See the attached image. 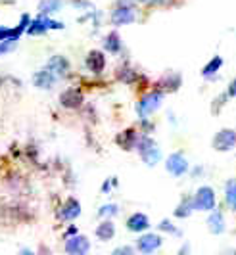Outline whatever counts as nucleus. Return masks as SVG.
I'll list each match as a JSON object with an SVG mask.
<instances>
[{
    "instance_id": "1",
    "label": "nucleus",
    "mask_w": 236,
    "mask_h": 255,
    "mask_svg": "<svg viewBox=\"0 0 236 255\" xmlns=\"http://www.w3.org/2000/svg\"><path fill=\"white\" fill-rule=\"evenodd\" d=\"M134 150L140 153L142 161L150 167H154L157 161L161 159V152H159L157 144L154 142V138H152V136H148V134H138V140H136Z\"/></svg>"
},
{
    "instance_id": "2",
    "label": "nucleus",
    "mask_w": 236,
    "mask_h": 255,
    "mask_svg": "<svg viewBox=\"0 0 236 255\" xmlns=\"http://www.w3.org/2000/svg\"><path fill=\"white\" fill-rule=\"evenodd\" d=\"M190 200H192V207L196 211H211V209H215V204H217L215 190L211 186H200Z\"/></svg>"
},
{
    "instance_id": "3",
    "label": "nucleus",
    "mask_w": 236,
    "mask_h": 255,
    "mask_svg": "<svg viewBox=\"0 0 236 255\" xmlns=\"http://www.w3.org/2000/svg\"><path fill=\"white\" fill-rule=\"evenodd\" d=\"M161 102H163V92L152 90V92H148L146 96H142V100L138 102V106H136V114L144 119V117L152 115L154 112H157V108L161 106Z\"/></svg>"
},
{
    "instance_id": "4",
    "label": "nucleus",
    "mask_w": 236,
    "mask_h": 255,
    "mask_svg": "<svg viewBox=\"0 0 236 255\" xmlns=\"http://www.w3.org/2000/svg\"><path fill=\"white\" fill-rule=\"evenodd\" d=\"M213 150L217 152H229L236 146V130L235 128H221L215 132L213 140H211Z\"/></svg>"
},
{
    "instance_id": "5",
    "label": "nucleus",
    "mask_w": 236,
    "mask_h": 255,
    "mask_svg": "<svg viewBox=\"0 0 236 255\" xmlns=\"http://www.w3.org/2000/svg\"><path fill=\"white\" fill-rule=\"evenodd\" d=\"M165 169L173 177H183L188 171V159L183 152H173L165 161Z\"/></svg>"
},
{
    "instance_id": "6",
    "label": "nucleus",
    "mask_w": 236,
    "mask_h": 255,
    "mask_svg": "<svg viewBox=\"0 0 236 255\" xmlns=\"http://www.w3.org/2000/svg\"><path fill=\"white\" fill-rule=\"evenodd\" d=\"M48 29H64V23L54 21V19H50L48 15H42V13H40L35 21L29 23L27 33H29V35H42V33H46Z\"/></svg>"
},
{
    "instance_id": "7",
    "label": "nucleus",
    "mask_w": 236,
    "mask_h": 255,
    "mask_svg": "<svg viewBox=\"0 0 236 255\" xmlns=\"http://www.w3.org/2000/svg\"><path fill=\"white\" fill-rule=\"evenodd\" d=\"M161 236L159 234H154V232H148V234H142L138 240H136V250L144 255H152L154 252H157L161 248Z\"/></svg>"
},
{
    "instance_id": "8",
    "label": "nucleus",
    "mask_w": 236,
    "mask_h": 255,
    "mask_svg": "<svg viewBox=\"0 0 236 255\" xmlns=\"http://www.w3.org/2000/svg\"><path fill=\"white\" fill-rule=\"evenodd\" d=\"M91 252V242L87 236L75 234L71 238H67L66 242V254L67 255H89Z\"/></svg>"
},
{
    "instance_id": "9",
    "label": "nucleus",
    "mask_w": 236,
    "mask_h": 255,
    "mask_svg": "<svg viewBox=\"0 0 236 255\" xmlns=\"http://www.w3.org/2000/svg\"><path fill=\"white\" fill-rule=\"evenodd\" d=\"M134 17H136V13H134V10H132L131 6L121 4L112 13V23L114 25H129V23L134 21Z\"/></svg>"
},
{
    "instance_id": "10",
    "label": "nucleus",
    "mask_w": 236,
    "mask_h": 255,
    "mask_svg": "<svg viewBox=\"0 0 236 255\" xmlns=\"http://www.w3.org/2000/svg\"><path fill=\"white\" fill-rule=\"evenodd\" d=\"M83 100H85L83 98V92L77 89H67L60 94V104L64 108H67V110H77V108H81Z\"/></svg>"
},
{
    "instance_id": "11",
    "label": "nucleus",
    "mask_w": 236,
    "mask_h": 255,
    "mask_svg": "<svg viewBox=\"0 0 236 255\" xmlns=\"http://www.w3.org/2000/svg\"><path fill=\"white\" fill-rule=\"evenodd\" d=\"M81 215V204L75 198H67L66 204L60 207V213H58V219L60 221H73Z\"/></svg>"
},
{
    "instance_id": "12",
    "label": "nucleus",
    "mask_w": 236,
    "mask_h": 255,
    "mask_svg": "<svg viewBox=\"0 0 236 255\" xmlns=\"http://www.w3.org/2000/svg\"><path fill=\"white\" fill-rule=\"evenodd\" d=\"M181 83H183V79L179 73H167L157 81V89L159 92H177L181 89Z\"/></svg>"
},
{
    "instance_id": "13",
    "label": "nucleus",
    "mask_w": 236,
    "mask_h": 255,
    "mask_svg": "<svg viewBox=\"0 0 236 255\" xmlns=\"http://www.w3.org/2000/svg\"><path fill=\"white\" fill-rule=\"evenodd\" d=\"M85 64H87V67L91 69L92 73H102L106 67V56L104 52L100 50H91L89 54H87V60H85Z\"/></svg>"
},
{
    "instance_id": "14",
    "label": "nucleus",
    "mask_w": 236,
    "mask_h": 255,
    "mask_svg": "<svg viewBox=\"0 0 236 255\" xmlns=\"http://www.w3.org/2000/svg\"><path fill=\"white\" fill-rule=\"evenodd\" d=\"M46 71H50L56 77H64L69 71V62L64 56H52L50 62L46 64Z\"/></svg>"
},
{
    "instance_id": "15",
    "label": "nucleus",
    "mask_w": 236,
    "mask_h": 255,
    "mask_svg": "<svg viewBox=\"0 0 236 255\" xmlns=\"http://www.w3.org/2000/svg\"><path fill=\"white\" fill-rule=\"evenodd\" d=\"M208 229H210V232L211 234H215V236H219V234H223L225 232L227 225H225L223 213H221L219 209H211L210 217H208Z\"/></svg>"
},
{
    "instance_id": "16",
    "label": "nucleus",
    "mask_w": 236,
    "mask_h": 255,
    "mask_svg": "<svg viewBox=\"0 0 236 255\" xmlns=\"http://www.w3.org/2000/svg\"><path fill=\"white\" fill-rule=\"evenodd\" d=\"M127 229L131 232H144L150 229V219L146 217L144 213H132L131 217L127 219Z\"/></svg>"
},
{
    "instance_id": "17",
    "label": "nucleus",
    "mask_w": 236,
    "mask_h": 255,
    "mask_svg": "<svg viewBox=\"0 0 236 255\" xmlns=\"http://www.w3.org/2000/svg\"><path fill=\"white\" fill-rule=\"evenodd\" d=\"M33 85L42 90H50L54 85H56V75H52V73L46 71V69H42V71H39V73H35V77H33Z\"/></svg>"
},
{
    "instance_id": "18",
    "label": "nucleus",
    "mask_w": 236,
    "mask_h": 255,
    "mask_svg": "<svg viewBox=\"0 0 236 255\" xmlns=\"http://www.w3.org/2000/svg\"><path fill=\"white\" fill-rule=\"evenodd\" d=\"M116 140H118V144L123 150H132L136 146V140H138V132L134 128H127V130H123L119 134Z\"/></svg>"
},
{
    "instance_id": "19",
    "label": "nucleus",
    "mask_w": 236,
    "mask_h": 255,
    "mask_svg": "<svg viewBox=\"0 0 236 255\" xmlns=\"http://www.w3.org/2000/svg\"><path fill=\"white\" fill-rule=\"evenodd\" d=\"M114 236H116V225H114L112 221H104V223L98 225V229H96V238H98V240L108 242V240H112Z\"/></svg>"
},
{
    "instance_id": "20",
    "label": "nucleus",
    "mask_w": 236,
    "mask_h": 255,
    "mask_svg": "<svg viewBox=\"0 0 236 255\" xmlns=\"http://www.w3.org/2000/svg\"><path fill=\"white\" fill-rule=\"evenodd\" d=\"M225 204L229 209L236 211V179H229L225 184Z\"/></svg>"
},
{
    "instance_id": "21",
    "label": "nucleus",
    "mask_w": 236,
    "mask_h": 255,
    "mask_svg": "<svg viewBox=\"0 0 236 255\" xmlns=\"http://www.w3.org/2000/svg\"><path fill=\"white\" fill-rule=\"evenodd\" d=\"M223 67V58L221 56H215V58H211L208 64L204 65V69H202V75L206 77V79H211V77L215 75L219 69Z\"/></svg>"
},
{
    "instance_id": "22",
    "label": "nucleus",
    "mask_w": 236,
    "mask_h": 255,
    "mask_svg": "<svg viewBox=\"0 0 236 255\" xmlns=\"http://www.w3.org/2000/svg\"><path fill=\"white\" fill-rule=\"evenodd\" d=\"M104 48L108 52H112V54L121 52V37H119L118 31H112V33L104 38Z\"/></svg>"
},
{
    "instance_id": "23",
    "label": "nucleus",
    "mask_w": 236,
    "mask_h": 255,
    "mask_svg": "<svg viewBox=\"0 0 236 255\" xmlns=\"http://www.w3.org/2000/svg\"><path fill=\"white\" fill-rule=\"evenodd\" d=\"M194 211V207H192V200L190 198H186V200H183L181 204L175 207V217L177 219H186V217H190V213Z\"/></svg>"
},
{
    "instance_id": "24",
    "label": "nucleus",
    "mask_w": 236,
    "mask_h": 255,
    "mask_svg": "<svg viewBox=\"0 0 236 255\" xmlns=\"http://www.w3.org/2000/svg\"><path fill=\"white\" fill-rule=\"evenodd\" d=\"M62 8V2L60 0H42L39 4V10L42 15H48V13H54L56 10Z\"/></svg>"
},
{
    "instance_id": "25",
    "label": "nucleus",
    "mask_w": 236,
    "mask_h": 255,
    "mask_svg": "<svg viewBox=\"0 0 236 255\" xmlns=\"http://www.w3.org/2000/svg\"><path fill=\"white\" fill-rule=\"evenodd\" d=\"M17 37H19V33H17L15 27H13V29H10V27H0V40H2V42H4V40H6V42H8V40L13 42Z\"/></svg>"
},
{
    "instance_id": "26",
    "label": "nucleus",
    "mask_w": 236,
    "mask_h": 255,
    "mask_svg": "<svg viewBox=\"0 0 236 255\" xmlns=\"http://www.w3.org/2000/svg\"><path fill=\"white\" fill-rule=\"evenodd\" d=\"M119 207L116 204H108V205H102L100 209H98V215L100 217H114V215H118Z\"/></svg>"
},
{
    "instance_id": "27",
    "label": "nucleus",
    "mask_w": 236,
    "mask_h": 255,
    "mask_svg": "<svg viewBox=\"0 0 236 255\" xmlns=\"http://www.w3.org/2000/svg\"><path fill=\"white\" fill-rule=\"evenodd\" d=\"M159 230H163V232H171V234H175V236H181V230L177 229L171 221H167V219H163V221L159 223Z\"/></svg>"
},
{
    "instance_id": "28",
    "label": "nucleus",
    "mask_w": 236,
    "mask_h": 255,
    "mask_svg": "<svg viewBox=\"0 0 236 255\" xmlns=\"http://www.w3.org/2000/svg\"><path fill=\"white\" fill-rule=\"evenodd\" d=\"M119 79H121V81H125V83H132V81L136 79V75H134V71L127 69V67H123V69L119 71Z\"/></svg>"
},
{
    "instance_id": "29",
    "label": "nucleus",
    "mask_w": 236,
    "mask_h": 255,
    "mask_svg": "<svg viewBox=\"0 0 236 255\" xmlns=\"http://www.w3.org/2000/svg\"><path fill=\"white\" fill-rule=\"evenodd\" d=\"M112 255H136V252L132 250L131 246H121V248H116Z\"/></svg>"
},
{
    "instance_id": "30",
    "label": "nucleus",
    "mask_w": 236,
    "mask_h": 255,
    "mask_svg": "<svg viewBox=\"0 0 236 255\" xmlns=\"http://www.w3.org/2000/svg\"><path fill=\"white\" fill-rule=\"evenodd\" d=\"M227 96L229 98H236V79L229 85V90H227Z\"/></svg>"
},
{
    "instance_id": "31",
    "label": "nucleus",
    "mask_w": 236,
    "mask_h": 255,
    "mask_svg": "<svg viewBox=\"0 0 236 255\" xmlns=\"http://www.w3.org/2000/svg\"><path fill=\"white\" fill-rule=\"evenodd\" d=\"M75 234H77V227H73V225H71V227L66 230V234H64V236H66V238H71V236H75Z\"/></svg>"
},
{
    "instance_id": "32",
    "label": "nucleus",
    "mask_w": 236,
    "mask_h": 255,
    "mask_svg": "<svg viewBox=\"0 0 236 255\" xmlns=\"http://www.w3.org/2000/svg\"><path fill=\"white\" fill-rule=\"evenodd\" d=\"M112 184H118V180H106V184L102 186V192H110Z\"/></svg>"
},
{
    "instance_id": "33",
    "label": "nucleus",
    "mask_w": 236,
    "mask_h": 255,
    "mask_svg": "<svg viewBox=\"0 0 236 255\" xmlns=\"http://www.w3.org/2000/svg\"><path fill=\"white\" fill-rule=\"evenodd\" d=\"M179 255H190V246L184 244L183 248H181V252H179Z\"/></svg>"
},
{
    "instance_id": "34",
    "label": "nucleus",
    "mask_w": 236,
    "mask_h": 255,
    "mask_svg": "<svg viewBox=\"0 0 236 255\" xmlns=\"http://www.w3.org/2000/svg\"><path fill=\"white\" fill-rule=\"evenodd\" d=\"M17 255H35V252H31L29 248H23V250H21V252H19Z\"/></svg>"
},
{
    "instance_id": "35",
    "label": "nucleus",
    "mask_w": 236,
    "mask_h": 255,
    "mask_svg": "<svg viewBox=\"0 0 236 255\" xmlns=\"http://www.w3.org/2000/svg\"><path fill=\"white\" fill-rule=\"evenodd\" d=\"M35 255H50V252H48L46 248H42V250H40L39 254H35Z\"/></svg>"
},
{
    "instance_id": "36",
    "label": "nucleus",
    "mask_w": 236,
    "mask_h": 255,
    "mask_svg": "<svg viewBox=\"0 0 236 255\" xmlns=\"http://www.w3.org/2000/svg\"><path fill=\"white\" fill-rule=\"evenodd\" d=\"M4 52H8V44H4V46H0V54H4Z\"/></svg>"
},
{
    "instance_id": "37",
    "label": "nucleus",
    "mask_w": 236,
    "mask_h": 255,
    "mask_svg": "<svg viewBox=\"0 0 236 255\" xmlns=\"http://www.w3.org/2000/svg\"><path fill=\"white\" fill-rule=\"evenodd\" d=\"M140 2H144V0H140Z\"/></svg>"
}]
</instances>
